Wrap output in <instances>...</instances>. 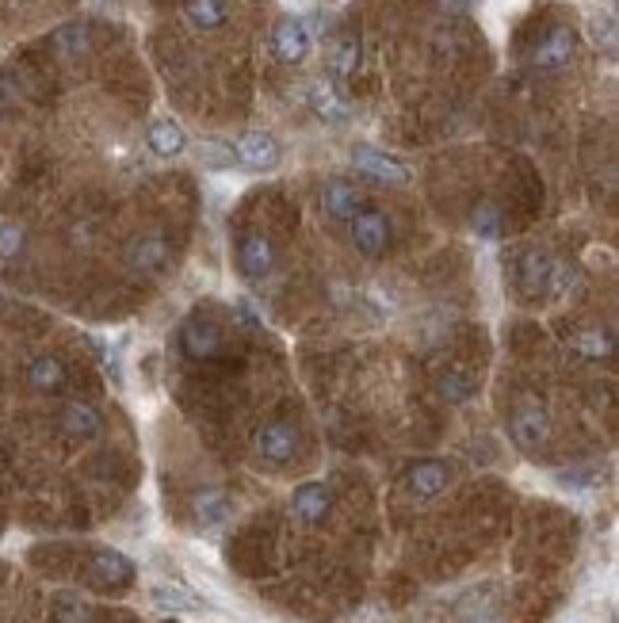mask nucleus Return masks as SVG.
Returning <instances> with one entry per match:
<instances>
[{"instance_id": "obj_11", "label": "nucleus", "mask_w": 619, "mask_h": 623, "mask_svg": "<svg viewBox=\"0 0 619 623\" xmlns=\"http://www.w3.org/2000/svg\"><path fill=\"white\" fill-rule=\"evenodd\" d=\"M295 448H299V432H295V425H287V421H272V425H264L257 432V452L268 463H287L295 455Z\"/></svg>"}, {"instance_id": "obj_6", "label": "nucleus", "mask_w": 619, "mask_h": 623, "mask_svg": "<svg viewBox=\"0 0 619 623\" xmlns=\"http://www.w3.org/2000/svg\"><path fill=\"white\" fill-rule=\"evenodd\" d=\"M448 486H451V467L440 463V459H425V463L409 467V474H406V490H409V497H417V501H432V497L444 494Z\"/></svg>"}, {"instance_id": "obj_16", "label": "nucleus", "mask_w": 619, "mask_h": 623, "mask_svg": "<svg viewBox=\"0 0 619 623\" xmlns=\"http://www.w3.org/2000/svg\"><path fill=\"white\" fill-rule=\"evenodd\" d=\"M146 142L157 157H180L188 150V130L180 127L176 119H157L150 130H146Z\"/></svg>"}, {"instance_id": "obj_26", "label": "nucleus", "mask_w": 619, "mask_h": 623, "mask_svg": "<svg viewBox=\"0 0 619 623\" xmlns=\"http://www.w3.org/2000/svg\"><path fill=\"white\" fill-rule=\"evenodd\" d=\"M199 161L207 165V169H230L237 161V150L230 142H222V138H207V142H199Z\"/></svg>"}, {"instance_id": "obj_2", "label": "nucleus", "mask_w": 619, "mask_h": 623, "mask_svg": "<svg viewBox=\"0 0 619 623\" xmlns=\"http://www.w3.org/2000/svg\"><path fill=\"white\" fill-rule=\"evenodd\" d=\"M352 165H356L360 172H367L371 180L390 184V188H402V184H409V165L406 161H398V157H390V153H383V150L356 146V150H352Z\"/></svg>"}, {"instance_id": "obj_17", "label": "nucleus", "mask_w": 619, "mask_h": 623, "mask_svg": "<svg viewBox=\"0 0 619 623\" xmlns=\"http://www.w3.org/2000/svg\"><path fill=\"white\" fill-rule=\"evenodd\" d=\"M310 108L318 111V119H325V123H348V104H344L341 96H337V88L329 85V81H314L310 85Z\"/></svg>"}, {"instance_id": "obj_5", "label": "nucleus", "mask_w": 619, "mask_h": 623, "mask_svg": "<svg viewBox=\"0 0 619 623\" xmlns=\"http://www.w3.org/2000/svg\"><path fill=\"white\" fill-rule=\"evenodd\" d=\"M88 578L92 585H100V589H127L130 581H134V562L123 555V551H96L92 562H88Z\"/></svg>"}, {"instance_id": "obj_25", "label": "nucleus", "mask_w": 619, "mask_h": 623, "mask_svg": "<svg viewBox=\"0 0 619 623\" xmlns=\"http://www.w3.org/2000/svg\"><path fill=\"white\" fill-rule=\"evenodd\" d=\"M360 69V35H341V43L333 50V73L337 77H352Z\"/></svg>"}, {"instance_id": "obj_22", "label": "nucleus", "mask_w": 619, "mask_h": 623, "mask_svg": "<svg viewBox=\"0 0 619 623\" xmlns=\"http://www.w3.org/2000/svg\"><path fill=\"white\" fill-rule=\"evenodd\" d=\"M470 230L482 237V241H497V237L505 234V215H501V207H497V203H478V207L470 211Z\"/></svg>"}, {"instance_id": "obj_9", "label": "nucleus", "mask_w": 619, "mask_h": 623, "mask_svg": "<svg viewBox=\"0 0 619 623\" xmlns=\"http://www.w3.org/2000/svg\"><path fill=\"white\" fill-rule=\"evenodd\" d=\"M577 50V35L570 27H551L547 39H539V46L532 50V65L535 69H562V65L574 62Z\"/></svg>"}, {"instance_id": "obj_32", "label": "nucleus", "mask_w": 619, "mask_h": 623, "mask_svg": "<svg viewBox=\"0 0 619 623\" xmlns=\"http://www.w3.org/2000/svg\"><path fill=\"white\" fill-rule=\"evenodd\" d=\"M467 623H501V620H493V616H478V620H467Z\"/></svg>"}, {"instance_id": "obj_15", "label": "nucleus", "mask_w": 619, "mask_h": 623, "mask_svg": "<svg viewBox=\"0 0 619 623\" xmlns=\"http://www.w3.org/2000/svg\"><path fill=\"white\" fill-rule=\"evenodd\" d=\"M104 429V417H100V409L88 406V402H69L62 409V432L65 436H73V440H92V436H100Z\"/></svg>"}, {"instance_id": "obj_4", "label": "nucleus", "mask_w": 619, "mask_h": 623, "mask_svg": "<svg viewBox=\"0 0 619 623\" xmlns=\"http://www.w3.org/2000/svg\"><path fill=\"white\" fill-rule=\"evenodd\" d=\"M352 222V241H356V249H360L363 257H383L386 249H390V218L383 211H360L356 218H348Z\"/></svg>"}, {"instance_id": "obj_30", "label": "nucleus", "mask_w": 619, "mask_h": 623, "mask_svg": "<svg viewBox=\"0 0 619 623\" xmlns=\"http://www.w3.org/2000/svg\"><path fill=\"white\" fill-rule=\"evenodd\" d=\"M589 39L597 46H604V50H612L616 46V20H612V12H604V16H593L589 20Z\"/></svg>"}, {"instance_id": "obj_19", "label": "nucleus", "mask_w": 619, "mask_h": 623, "mask_svg": "<svg viewBox=\"0 0 619 623\" xmlns=\"http://www.w3.org/2000/svg\"><path fill=\"white\" fill-rule=\"evenodd\" d=\"M192 509L203 528H214V524L230 520V497H226V490H203V494H195Z\"/></svg>"}, {"instance_id": "obj_34", "label": "nucleus", "mask_w": 619, "mask_h": 623, "mask_svg": "<svg viewBox=\"0 0 619 623\" xmlns=\"http://www.w3.org/2000/svg\"><path fill=\"white\" fill-rule=\"evenodd\" d=\"M0 222H4V218H0Z\"/></svg>"}, {"instance_id": "obj_27", "label": "nucleus", "mask_w": 619, "mask_h": 623, "mask_svg": "<svg viewBox=\"0 0 619 623\" xmlns=\"http://www.w3.org/2000/svg\"><path fill=\"white\" fill-rule=\"evenodd\" d=\"M577 283H581V272L570 260H551V272H547V291L551 295H570Z\"/></svg>"}, {"instance_id": "obj_33", "label": "nucleus", "mask_w": 619, "mask_h": 623, "mask_svg": "<svg viewBox=\"0 0 619 623\" xmlns=\"http://www.w3.org/2000/svg\"><path fill=\"white\" fill-rule=\"evenodd\" d=\"M165 623H172V620H165Z\"/></svg>"}, {"instance_id": "obj_31", "label": "nucleus", "mask_w": 619, "mask_h": 623, "mask_svg": "<svg viewBox=\"0 0 619 623\" xmlns=\"http://www.w3.org/2000/svg\"><path fill=\"white\" fill-rule=\"evenodd\" d=\"M23 245V234L16 226H8V222H0V257H16Z\"/></svg>"}, {"instance_id": "obj_23", "label": "nucleus", "mask_w": 619, "mask_h": 623, "mask_svg": "<svg viewBox=\"0 0 619 623\" xmlns=\"http://www.w3.org/2000/svg\"><path fill=\"white\" fill-rule=\"evenodd\" d=\"M436 387H440V398H448V402L459 406V402H470V398L478 394V379H474L470 371H459V367H455V371H444V375H440Z\"/></svg>"}, {"instance_id": "obj_10", "label": "nucleus", "mask_w": 619, "mask_h": 623, "mask_svg": "<svg viewBox=\"0 0 619 623\" xmlns=\"http://www.w3.org/2000/svg\"><path fill=\"white\" fill-rule=\"evenodd\" d=\"M180 348L184 356L192 360H214L222 352V333L214 322H203V318H192V322L180 329Z\"/></svg>"}, {"instance_id": "obj_12", "label": "nucleus", "mask_w": 619, "mask_h": 623, "mask_svg": "<svg viewBox=\"0 0 619 623\" xmlns=\"http://www.w3.org/2000/svg\"><path fill=\"white\" fill-rule=\"evenodd\" d=\"M127 264L134 272H161L169 264V241L161 234H138L127 245Z\"/></svg>"}, {"instance_id": "obj_8", "label": "nucleus", "mask_w": 619, "mask_h": 623, "mask_svg": "<svg viewBox=\"0 0 619 623\" xmlns=\"http://www.w3.org/2000/svg\"><path fill=\"white\" fill-rule=\"evenodd\" d=\"M279 157H283V150H279V142L268 130H249V134L237 138V161L249 165V169H257V172L276 169Z\"/></svg>"}, {"instance_id": "obj_18", "label": "nucleus", "mask_w": 619, "mask_h": 623, "mask_svg": "<svg viewBox=\"0 0 619 623\" xmlns=\"http://www.w3.org/2000/svg\"><path fill=\"white\" fill-rule=\"evenodd\" d=\"M547 272H551V257L543 249H528L520 257V291L524 295H539L547 291Z\"/></svg>"}, {"instance_id": "obj_3", "label": "nucleus", "mask_w": 619, "mask_h": 623, "mask_svg": "<svg viewBox=\"0 0 619 623\" xmlns=\"http://www.w3.org/2000/svg\"><path fill=\"white\" fill-rule=\"evenodd\" d=\"M509 432H513L516 448H524V452H535V448H543L547 440H551V417H547V409L528 402V406H520L513 413V421H509Z\"/></svg>"}, {"instance_id": "obj_28", "label": "nucleus", "mask_w": 619, "mask_h": 623, "mask_svg": "<svg viewBox=\"0 0 619 623\" xmlns=\"http://www.w3.org/2000/svg\"><path fill=\"white\" fill-rule=\"evenodd\" d=\"M153 601L161 608H172V612H199V601L176 585H153Z\"/></svg>"}, {"instance_id": "obj_20", "label": "nucleus", "mask_w": 619, "mask_h": 623, "mask_svg": "<svg viewBox=\"0 0 619 623\" xmlns=\"http://www.w3.org/2000/svg\"><path fill=\"white\" fill-rule=\"evenodd\" d=\"M27 379H31V387H39V390H62L65 364L58 356H35L31 367H27Z\"/></svg>"}, {"instance_id": "obj_29", "label": "nucleus", "mask_w": 619, "mask_h": 623, "mask_svg": "<svg viewBox=\"0 0 619 623\" xmlns=\"http://www.w3.org/2000/svg\"><path fill=\"white\" fill-rule=\"evenodd\" d=\"M54 46H58L62 54H85L88 50V27L85 23H69V27H62V31L54 35Z\"/></svg>"}, {"instance_id": "obj_13", "label": "nucleus", "mask_w": 619, "mask_h": 623, "mask_svg": "<svg viewBox=\"0 0 619 623\" xmlns=\"http://www.w3.org/2000/svg\"><path fill=\"white\" fill-rule=\"evenodd\" d=\"M291 509H295V516L306 520V524H321V520L329 516V509H333V494H329V486H321V482H306V486H299L295 497H291Z\"/></svg>"}, {"instance_id": "obj_24", "label": "nucleus", "mask_w": 619, "mask_h": 623, "mask_svg": "<svg viewBox=\"0 0 619 623\" xmlns=\"http://www.w3.org/2000/svg\"><path fill=\"white\" fill-rule=\"evenodd\" d=\"M581 360H608L612 356V333H600V329H585L570 341Z\"/></svg>"}, {"instance_id": "obj_7", "label": "nucleus", "mask_w": 619, "mask_h": 623, "mask_svg": "<svg viewBox=\"0 0 619 623\" xmlns=\"http://www.w3.org/2000/svg\"><path fill=\"white\" fill-rule=\"evenodd\" d=\"M237 264H241L245 280H264L276 264V245L264 234H245L237 241Z\"/></svg>"}, {"instance_id": "obj_1", "label": "nucleus", "mask_w": 619, "mask_h": 623, "mask_svg": "<svg viewBox=\"0 0 619 623\" xmlns=\"http://www.w3.org/2000/svg\"><path fill=\"white\" fill-rule=\"evenodd\" d=\"M310 46H314V35H310L306 20H299V16H287V20L276 23V31H272V50H276V58L283 65L306 62Z\"/></svg>"}, {"instance_id": "obj_21", "label": "nucleus", "mask_w": 619, "mask_h": 623, "mask_svg": "<svg viewBox=\"0 0 619 623\" xmlns=\"http://www.w3.org/2000/svg\"><path fill=\"white\" fill-rule=\"evenodd\" d=\"M184 16H188L192 27H199V31H218L230 12H226L222 0H188V4H184Z\"/></svg>"}, {"instance_id": "obj_14", "label": "nucleus", "mask_w": 619, "mask_h": 623, "mask_svg": "<svg viewBox=\"0 0 619 623\" xmlns=\"http://www.w3.org/2000/svg\"><path fill=\"white\" fill-rule=\"evenodd\" d=\"M321 207L333 218L348 222V218H356L363 211V199H360V192H356V184H348V180H329V184L321 188Z\"/></svg>"}]
</instances>
